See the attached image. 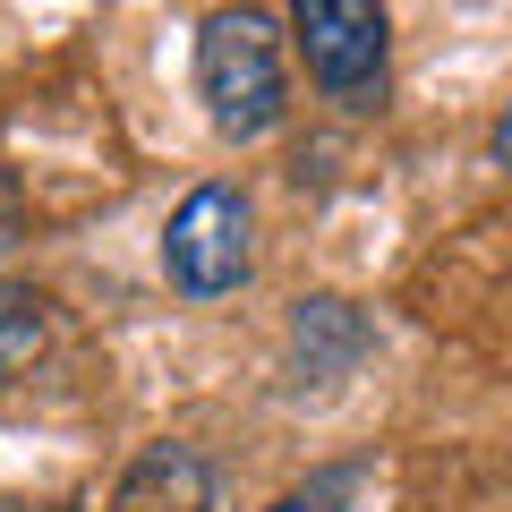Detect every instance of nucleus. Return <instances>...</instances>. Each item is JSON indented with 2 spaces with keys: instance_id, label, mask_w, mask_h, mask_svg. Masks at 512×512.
<instances>
[{
  "instance_id": "1",
  "label": "nucleus",
  "mask_w": 512,
  "mask_h": 512,
  "mask_svg": "<svg viewBox=\"0 0 512 512\" xmlns=\"http://www.w3.org/2000/svg\"><path fill=\"white\" fill-rule=\"evenodd\" d=\"M197 103L205 120L248 146V137H274L282 111H291V77H282V43L265 9H214L197 35Z\"/></svg>"
},
{
  "instance_id": "2",
  "label": "nucleus",
  "mask_w": 512,
  "mask_h": 512,
  "mask_svg": "<svg viewBox=\"0 0 512 512\" xmlns=\"http://www.w3.org/2000/svg\"><path fill=\"white\" fill-rule=\"evenodd\" d=\"M291 35L308 52V77L333 94L342 111H376L384 103V60H393V18L376 0H299Z\"/></svg>"
},
{
  "instance_id": "3",
  "label": "nucleus",
  "mask_w": 512,
  "mask_h": 512,
  "mask_svg": "<svg viewBox=\"0 0 512 512\" xmlns=\"http://www.w3.org/2000/svg\"><path fill=\"white\" fill-rule=\"evenodd\" d=\"M256 248H248V197L222 180L188 188L180 205H171L163 222V274L180 299H231L239 282H248Z\"/></svg>"
},
{
  "instance_id": "4",
  "label": "nucleus",
  "mask_w": 512,
  "mask_h": 512,
  "mask_svg": "<svg viewBox=\"0 0 512 512\" xmlns=\"http://www.w3.org/2000/svg\"><path fill=\"white\" fill-rule=\"evenodd\" d=\"M111 512H214V461L180 436L146 444L111 487Z\"/></svg>"
},
{
  "instance_id": "5",
  "label": "nucleus",
  "mask_w": 512,
  "mask_h": 512,
  "mask_svg": "<svg viewBox=\"0 0 512 512\" xmlns=\"http://www.w3.org/2000/svg\"><path fill=\"white\" fill-rule=\"evenodd\" d=\"M367 350H376V325H367L350 299L316 291V299L291 308V359H299V376H342V367H359Z\"/></svg>"
},
{
  "instance_id": "6",
  "label": "nucleus",
  "mask_w": 512,
  "mask_h": 512,
  "mask_svg": "<svg viewBox=\"0 0 512 512\" xmlns=\"http://www.w3.org/2000/svg\"><path fill=\"white\" fill-rule=\"evenodd\" d=\"M43 342H52V308H43V291L0 282V384H18L26 367L43 359Z\"/></svg>"
},
{
  "instance_id": "7",
  "label": "nucleus",
  "mask_w": 512,
  "mask_h": 512,
  "mask_svg": "<svg viewBox=\"0 0 512 512\" xmlns=\"http://www.w3.org/2000/svg\"><path fill=\"white\" fill-rule=\"evenodd\" d=\"M18 231H26V197H18V180L0 171V248H18Z\"/></svg>"
},
{
  "instance_id": "8",
  "label": "nucleus",
  "mask_w": 512,
  "mask_h": 512,
  "mask_svg": "<svg viewBox=\"0 0 512 512\" xmlns=\"http://www.w3.org/2000/svg\"><path fill=\"white\" fill-rule=\"evenodd\" d=\"M487 154H495V163L512 171V111H504V120H495V137H487Z\"/></svg>"
},
{
  "instance_id": "9",
  "label": "nucleus",
  "mask_w": 512,
  "mask_h": 512,
  "mask_svg": "<svg viewBox=\"0 0 512 512\" xmlns=\"http://www.w3.org/2000/svg\"><path fill=\"white\" fill-rule=\"evenodd\" d=\"M265 512H316V504H299V495H291V504H265Z\"/></svg>"
}]
</instances>
